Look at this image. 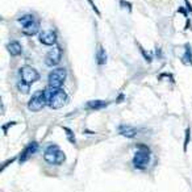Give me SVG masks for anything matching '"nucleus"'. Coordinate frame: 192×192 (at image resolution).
I'll list each match as a JSON object with an SVG mask.
<instances>
[{
  "mask_svg": "<svg viewBox=\"0 0 192 192\" xmlns=\"http://www.w3.org/2000/svg\"><path fill=\"white\" fill-rule=\"evenodd\" d=\"M140 46V50H141V53H142V55H143V58H145V59H146L147 61V62H151V57L149 55V54H147L146 52H145V49L142 48V46H141V45H138Z\"/></svg>",
  "mask_w": 192,
  "mask_h": 192,
  "instance_id": "18",
  "label": "nucleus"
},
{
  "mask_svg": "<svg viewBox=\"0 0 192 192\" xmlns=\"http://www.w3.org/2000/svg\"><path fill=\"white\" fill-rule=\"evenodd\" d=\"M61 59H62V49L55 45L48 54H46L45 63H46V66H49V67H54V66L61 63Z\"/></svg>",
  "mask_w": 192,
  "mask_h": 192,
  "instance_id": "8",
  "label": "nucleus"
},
{
  "mask_svg": "<svg viewBox=\"0 0 192 192\" xmlns=\"http://www.w3.org/2000/svg\"><path fill=\"white\" fill-rule=\"evenodd\" d=\"M150 162V150L145 145H138L134 157H133V166L138 170L146 168V166Z\"/></svg>",
  "mask_w": 192,
  "mask_h": 192,
  "instance_id": "4",
  "label": "nucleus"
},
{
  "mask_svg": "<svg viewBox=\"0 0 192 192\" xmlns=\"http://www.w3.org/2000/svg\"><path fill=\"white\" fill-rule=\"evenodd\" d=\"M19 23L23 27V33L25 36H36L39 32V24L34 19L33 14H24L19 19Z\"/></svg>",
  "mask_w": 192,
  "mask_h": 192,
  "instance_id": "3",
  "label": "nucleus"
},
{
  "mask_svg": "<svg viewBox=\"0 0 192 192\" xmlns=\"http://www.w3.org/2000/svg\"><path fill=\"white\" fill-rule=\"evenodd\" d=\"M17 88H19V91L21 93H29V91H30V84L21 79V80H19V83H17Z\"/></svg>",
  "mask_w": 192,
  "mask_h": 192,
  "instance_id": "16",
  "label": "nucleus"
},
{
  "mask_svg": "<svg viewBox=\"0 0 192 192\" xmlns=\"http://www.w3.org/2000/svg\"><path fill=\"white\" fill-rule=\"evenodd\" d=\"M66 75H67L66 68H63V67L54 68V70L49 74V78H48L49 87H53V88H61V87L63 86L65 80H66Z\"/></svg>",
  "mask_w": 192,
  "mask_h": 192,
  "instance_id": "6",
  "label": "nucleus"
},
{
  "mask_svg": "<svg viewBox=\"0 0 192 192\" xmlns=\"http://www.w3.org/2000/svg\"><path fill=\"white\" fill-rule=\"evenodd\" d=\"M120 4H121V5H125L124 0H120ZM126 5H128V8H129V11H132V5H130V4H126Z\"/></svg>",
  "mask_w": 192,
  "mask_h": 192,
  "instance_id": "22",
  "label": "nucleus"
},
{
  "mask_svg": "<svg viewBox=\"0 0 192 192\" xmlns=\"http://www.w3.org/2000/svg\"><path fill=\"white\" fill-rule=\"evenodd\" d=\"M118 133L122 137H126V138H134L138 134V129L130 125H120L118 126Z\"/></svg>",
  "mask_w": 192,
  "mask_h": 192,
  "instance_id": "12",
  "label": "nucleus"
},
{
  "mask_svg": "<svg viewBox=\"0 0 192 192\" xmlns=\"http://www.w3.org/2000/svg\"><path fill=\"white\" fill-rule=\"evenodd\" d=\"M19 72H20L21 79H23L24 82L29 83V84H32V83L37 82L38 79H39L38 71L36 70L34 67H32V66H23V67H21L20 70H19Z\"/></svg>",
  "mask_w": 192,
  "mask_h": 192,
  "instance_id": "7",
  "label": "nucleus"
},
{
  "mask_svg": "<svg viewBox=\"0 0 192 192\" xmlns=\"http://www.w3.org/2000/svg\"><path fill=\"white\" fill-rule=\"evenodd\" d=\"M191 140V128H187L186 129V137H184V145H183V150L187 151V146H188V142Z\"/></svg>",
  "mask_w": 192,
  "mask_h": 192,
  "instance_id": "17",
  "label": "nucleus"
},
{
  "mask_svg": "<svg viewBox=\"0 0 192 192\" xmlns=\"http://www.w3.org/2000/svg\"><path fill=\"white\" fill-rule=\"evenodd\" d=\"M184 4H186V8L188 9V12L192 14V4L190 3V0H184Z\"/></svg>",
  "mask_w": 192,
  "mask_h": 192,
  "instance_id": "20",
  "label": "nucleus"
},
{
  "mask_svg": "<svg viewBox=\"0 0 192 192\" xmlns=\"http://www.w3.org/2000/svg\"><path fill=\"white\" fill-rule=\"evenodd\" d=\"M45 105H48V99H46L45 90L34 92V95L28 101V109L32 112H39L41 109L45 108Z\"/></svg>",
  "mask_w": 192,
  "mask_h": 192,
  "instance_id": "5",
  "label": "nucleus"
},
{
  "mask_svg": "<svg viewBox=\"0 0 192 192\" xmlns=\"http://www.w3.org/2000/svg\"><path fill=\"white\" fill-rule=\"evenodd\" d=\"M38 142H36V141H33V142H30L28 145L27 147L23 150V153L20 154V158H19V162L20 163H24V162H27L29 158L32 157V155H34L38 151Z\"/></svg>",
  "mask_w": 192,
  "mask_h": 192,
  "instance_id": "10",
  "label": "nucleus"
},
{
  "mask_svg": "<svg viewBox=\"0 0 192 192\" xmlns=\"http://www.w3.org/2000/svg\"><path fill=\"white\" fill-rule=\"evenodd\" d=\"M108 104L109 103L104 100H92L87 103V108H90V109H101V108H105Z\"/></svg>",
  "mask_w": 192,
  "mask_h": 192,
  "instance_id": "14",
  "label": "nucleus"
},
{
  "mask_svg": "<svg viewBox=\"0 0 192 192\" xmlns=\"http://www.w3.org/2000/svg\"><path fill=\"white\" fill-rule=\"evenodd\" d=\"M184 49H186V53H184V57L182 58V61L184 63L192 66V49H191V46L187 43V45L184 46Z\"/></svg>",
  "mask_w": 192,
  "mask_h": 192,
  "instance_id": "15",
  "label": "nucleus"
},
{
  "mask_svg": "<svg viewBox=\"0 0 192 192\" xmlns=\"http://www.w3.org/2000/svg\"><path fill=\"white\" fill-rule=\"evenodd\" d=\"M7 49H8V52H9V54L12 57H19L24 52L23 45H21L17 39H12V41H9L8 43H7Z\"/></svg>",
  "mask_w": 192,
  "mask_h": 192,
  "instance_id": "11",
  "label": "nucleus"
},
{
  "mask_svg": "<svg viewBox=\"0 0 192 192\" xmlns=\"http://www.w3.org/2000/svg\"><path fill=\"white\" fill-rule=\"evenodd\" d=\"M63 130H65V132L67 133V136H68V140H70V142L75 143V138H74V136H72L71 130H70V129H67V128H63Z\"/></svg>",
  "mask_w": 192,
  "mask_h": 192,
  "instance_id": "19",
  "label": "nucleus"
},
{
  "mask_svg": "<svg viewBox=\"0 0 192 192\" xmlns=\"http://www.w3.org/2000/svg\"><path fill=\"white\" fill-rule=\"evenodd\" d=\"M38 39L42 45L45 46H55L57 45V41H58V37H57V33L54 30H42L39 32L38 34Z\"/></svg>",
  "mask_w": 192,
  "mask_h": 192,
  "instance_id": "9",
  "label": "nucleus"
},
{
  "mask_svg": "<svg viewBox=\"0 0 192 192\" xmlns=\"http://www.w3.org/2000/svg\"><path fill=\"white\" fill-rule=\"evenodd\" d=\"M43 159H45L49 165L59 166L66 161V155H65L63 151L59 149L58 145H49L45 149V153H43Z\"/></svg>",
  "mask_w": 192,
  "mask_h": 192,
  "instance_id": "2",
  "label": "nucleus"
},
{
  "mask_svg": "<svg viewBox=\"0 0 192 192\" xmlns=\"http://www.w3.org/2000/svg\"><path fill=\"white\" fill-rule=\"evenodd\" d=\"M96 62L99 66H103V65H105L107 62V52H105V49L103 48L101 45L97 46V52H96Z\"/></svg>",
  "mask_w": 192,
  "mask_h": 192,
  "instance_id": "13",
  "label": "nucleus"
},
{
  "mask_svg": "<svg viewBox=\"0 0 192 192\" xmlns=\"http://www.w3.org/2000/svg\"><path fill=\"white\" fill-rule=\"evenodd\" d=\"M45 91H46V99H48V105L52 109H59L63 105H66L68 97L63 90L48 87Z\"/></svg>",
  "mask_w": 192,
  "mask_h": 192,
  "instance_id": "1",
  "label": "nucleus"
},
{
  "mask_svg": "<svg viewBox=\"0 0 192 192\" xmlns=\"http://www.w3.org/2000/svg\"><path fill=\"white\" fill-rule=\"evenodd\" d=\"M88 3H90V4H91L92 9H93V11H95V12H96V14H97V16H100V12H99V9H97V7H96L95 4H93V2H92V0H88Z\"/></svg>",
  "mask_w": 192,
  "mask_h": 192,
  "instance_id": "21",
  "label": "nucleus"
}]
</instances>
